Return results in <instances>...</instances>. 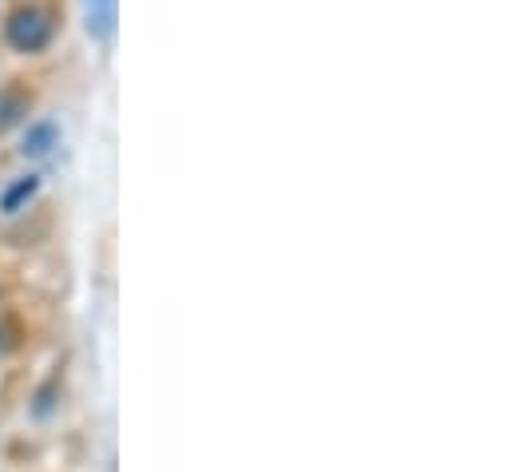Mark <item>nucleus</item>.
I'll return each mask as SVG.
<instances>
[{"mask_svg":"<svg viewBox=\"0 0 512 472\" xmlns=\"http://www.w3.org/2000/svg\"><path fill=\"white\" fill-rule=\"evenodd\" d=\"M32 195H36V179H32V175H28V179H16V183H12V187L0 195V211L16 215V211H20V207H24Z\"/></svg>","mask_w":512,"mask_h":472,"instance_id":"nucleus-4","label":"nucleus"},{"mask_svg":"<svg viewBox=\"0 0 512 472\" xmlns=\"http://www.w3.org/2000/svg\"><path fill=\"white\" fill-rule=\"evenodd\" d=\"M8 40L12 48L20 52H40L48 40H52V20L40 12V8H20L8 24Z\"/></svg>","mask_w":512,"mask_h":472,"instance_id":"nucleus-1","label":"nucleus"},{"mask_svg":"<svg viewBox=\"0 0 512 472\" xmlns=\"http://www.w3.org/2000/svg\"><path fill=\"white\" fill-rule=\"evenodd\" d=\"M56 143H60L56 123H36V127H28V135H24V155H48Z\"/></svg>","mask_w":512,"mask_h":472,"instance_id":"nucleus-3","label":"nucleus"},{"mask_svg":"<svg viewBox=\"0 0 512 472\" xmlns=\"http://www.w3.org/2000/svg\"><path fill=\"white\" fill-rule=\"evenodd\" d=\"M88 32L100 40L116 32V0H88Z\"/></svg>","mask_w":512,"mask_h":472,"instance_id":"nucleus-2","label":"nucleus"}]
</instances>
